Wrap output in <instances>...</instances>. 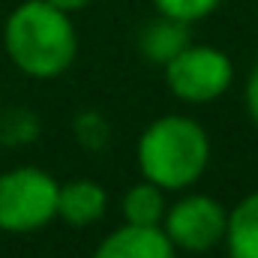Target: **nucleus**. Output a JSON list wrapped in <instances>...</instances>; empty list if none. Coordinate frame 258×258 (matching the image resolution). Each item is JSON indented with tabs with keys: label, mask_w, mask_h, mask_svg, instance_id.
<instances>
[{
	"label": "nucleus",
	"mask_w": 258,
	"mask_h": 258,
	"mask_svg": "<svg viewBox=\"0 0 258 258\" xmlns=\"http://www.w3.org/2000/svg\"><path fill=\"white\" fill-rule=\"evenodd\" d=\"M6 51L27 75L51 78L75 57V30L69 15L48 0L21 3L6 21Z\"/></svg>",
	"instance_id": "1"
},
{
	"label": "nucleus",
	"mask_w": 258,
	"mask_h": 258,
	"mask_svg": "<svg viewBox=\"0 0 258 258\" xmlns=\"http://www.w3.org/2000/svg\"><path fill=\"white\" fill-rule=\"evenodd\" d=\"M138 165L156 186H189L207 165V135L189 117H162L141 135Z\"/></svg>",
	"instance_id": "2"
},
{
	"label": "nucleus",
	"mask_w": 258,
	"mask_h": 258,
	"mask_svg": "<svg viewBox=\"0 0 258 258\" xmlns=\"http://www.w3.org/2000/svg\"><path fill=\"white\" fill-rule=\"evenodd\" d=\"M60 186L39 168H15L0 177V228L36 231L57 213Z\"/></svg>",
	"instance_id": "3"
},
{
	"label": "nucleus",
	"mask_w": 258,
	"mask_h": 258,
	"mask_svg": "<svg viewBox=\"0 0 258 258\" xmlns=\"http://www.w3.org/2000/svg\"><path fill=\"white\" fill-rule=\"evenodd\" d=\"M165 75L180 99L207 102L231 84V60L216 48L189 45L171 63H165Z\"/></svg>",
	"instance_id": "4"
},
{
	"label": "nucleus",
	"mask_w": 258,
	"mask_h": 258,
	"mask_svg": "<svg viewBox=\"0 0 258 258\" xmlns=\"http://www.w3.org/2000/svg\"><path fill=\"white\" fill-rule=\"evenodd\" d=\"M225 225H228V219L216 201H210L204 195H192V198L177 201L168 210L165 234L171 243H177L183 249L204 252L225 234Z\"/></svg>",
	"instance_id": "5"
},
{
	"label": "nucleus",
	"mask_w": 258,
	"mask_h": 258,
	"mask_svg": "<svg viewBox=\"0 0 258 258\" xmlns=\"http://www.w3.org/2000/svg\"><path fill=\"white\" fill-rule=\"evenodd\" d=\"M93 258H174V243L159 225H132L108 234Z\"/></svg>",
	"instance_id": "6"
},
{
	"label": "nucleus",
	"mask_w": 258,
	"mask_h": 258,
	"mask_svg": "<svg viewBox=\"0 0 258 258\" xmlns=\"http://www.w3.org/2000/svg\"><path fill=\"white\" fill-rule=\"evenodd\" d=\"M186 24L189 21H180V18H171V15H162L159 21H150L141 30V51L147 54V60L165 66L171 63L183 48H189Z\"/></svg>",
	"instance_id": "7"
},
{
	"label": "nucleus",
	"mask_w": 258,
	"mask_h": 258,
	"mask_svg": "<svg viewBox=\"0 0 258 258\" xmlns=\"http://www.w3.org/2000/svg\"><path fill=\"white\" fill-rule=\"evenodd\" d=\"M57 213L69 225H87L105 213V192L90 180L66 183L57 192Z\"/></svg>",
	"instance_id": "8"
},
{
	"label": "nucleus",
	"mask_w": 258,
	"mask_h": 258,
	"mask_svg": "<svg viewBox=\"0 0 258 258\" xmlns=\"http://www.w3.org/2000/svg\"><path fill=\"white\" fill-rule=\"evenodd\" d=\"M231 258H258V192L237 204L225 225Z\"/></svg>",
	"instance_id": "9"
},
{
	"label": "nucleus",
	"mask_w": 258,
	"mask_h": 258,
	"mask_svg": "<svg viewBox=\"0 0 258 258\" xmlns=\"http://www.w3.org/2000/svg\"><path fill=\"white\" fill-rule=\"evenodd\" d=\"M162 186L156 183H141L135 189H129L126 201H123V210H126V219L132 225H159L162 216H165V204H162Z\"/></svg>",
	"instance_id": "10"
},
{
	"label": "nucleus",
	"mask_w": 258,
	"mask_h": 258,
	"mask_svg": "<svg viewBox=\"0 0 258 258\" xmlns=\"http://www.w3.org/2000/svg\"><path fill=\"white\" fill-rule=\"evenodd\" d=\"M36 138V117L21 108H3L0 111V141L3 144H18Z\"/></svg>",
	"instance_id": "11"
},
{
	"label": "nucleus",
	"mask_w": 258,
	"mask_h": 258,
	"mask_svg": "<svg viewBox=\"0 0 258 258\" xmlns=\"http://www.w3.org/2000/svg\"><path fill=\"white\" fill-rule=\"evenodd\" d=\"M156 6L162 9V15H171L180 21H195V18H204L210 9H216L219 0H156Z\"/></svg>",
	"instance_id": "12"
},
{
	"label": "nucleus",
	"mask_w": 258,
	"mask_h": 258,
	"mask_svg": "<svg viewBox=\"0 0 258 258\" xmlns=\"http://www.w3.org/2000/svg\"><path fill=\"white\" fill-rule=\"evenodd\" d=\"M75 135L84 147L90 150H99L105 141H108V123L99 117V114H81L75 120Z\"/></svg>",
	"instance_id": "13"
},
{
	"label": "nucleus",
	"mask_w": 258,
	"mask_h": 258,
	"mask_svg": "<svg viewBox=\"0 0 258 258\" xmlns=\"http://www.w3.org/2000/svg\"><path fill=\"white\" fill-rule=\"evenodd\" d=\"M246 102H249L252 117L258 120V69L252 72V78H249V87H246Z\"/></svg>",
	"instance_id": "14"
},
{
	"label": "nucleus",
	"mask_w": 258,
	"mask_h": 258,
	"mask_svg": "<svg viewBox=\"0 0 258 258\" xmlns=\"http://www.w3.org/2000/svg\"><path fill=\"white\" fill-rule=\"evenodd\" d=\"M48 3H54V6L63 9V12H72V9H81L87 0H48Z\"/></svg>",
	"instance_id": "15"
}]
</instances>
